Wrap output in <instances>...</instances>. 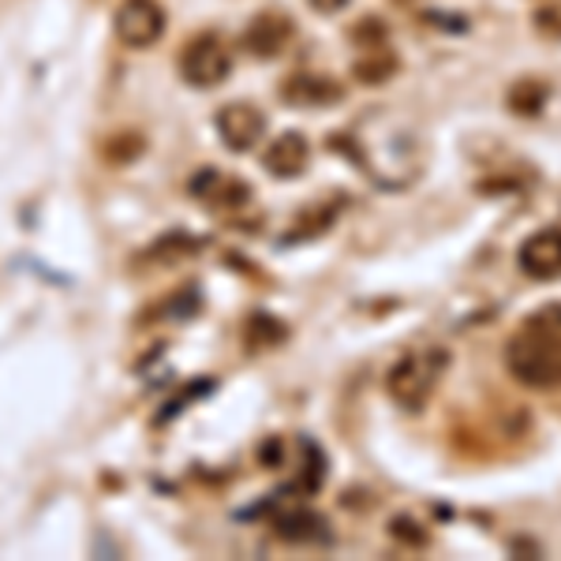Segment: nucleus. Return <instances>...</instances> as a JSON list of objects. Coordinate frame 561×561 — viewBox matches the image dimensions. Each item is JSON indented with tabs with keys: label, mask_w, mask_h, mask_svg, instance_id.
I'll list each match as a JSON object with an SVG mask.
<instances>
[{
	"label": "nucleus",
	"mask_w": 561,
	"mask_h": 561,
	"mask_svg": "<svg viewBox=\"0 0 561 561\" xmlns=\"http://www.w3.org/2000/svg\"><path fill=\"white\" fill-rule=\"evenodd\" d=\"M285 337H288L285 322H277L274 314L255 311V314L248 319V325H243V341H248V345L255 348V352H262V348H277Z\"/></svg>",
	"instance_id": "2eb2a0df"
},
{
	"label": "nucleus",
	"mask_w": 561,
	"mask_h": 561,
	"mask_svg": "<svg viewBox=\"0 0 561 561\" xmlns=\"http://www.w3.org/2000/svg\"><path fill=\"white\" fill-rule=\"evenodd\" d=\"M192 195L198 203L214 206V210H240V206L251 203V187L240 176L221 173V169H203L192 180Z\"/></svg>",
	"instance_id": "1a4fd4ad"
},
{
	"label": "nucleus",
	"mask_w": 561,
	"mask_h": 561,
	"mask_svg": "<svg viewBox=\"0 0 561 561\" xmlns=\"http://www.w3.org/2000/svg\"><path fill=\"white\" fill-rule=\"evenodd\" d=\"M505 367L528 389L561 386V304L531 311L505 345Z\"/></svg>",
	"instance_id": "f03ea898"
},
{
	"label": "nucleus",
	"mask_w": 561,
	"mask_h": 561,
	"mask_svg": "<svg viewBox=\"0 0 561 561\" xmlns=\"http://www.w3.org/2000/svg\"><path fill=\"white\" fill-rule=\"evenodd\" d=\"M274 531L285 542H330V524H325L322 513L307 510V505H293V510L277 513L274 517Z\"/></svg>",
	"instance_id": "f8f14e48"
},
{
	"label": "nucleus",
	"mask_w": 561,
	"mask_h": 561,
	"mask_svg": "<svg viewBox=\"0 0 561 561\" xmlns=\"http://www.w3.org/2000/svg\"><path fill=\"white\" fill-rule=\"evenodd\" d=\"M280 98L296 108H325L345 102V87L330 76H314V71H296L280 83Z\"/></svg>",
	"instance_id": "6e6552de"
},
{
	"label": "nucleus",
	"mask_w": 561,
	"mask_h": 561,
	"mask_svg": "<svg viewBox=\"0 0 561 561\" xmlns=\"http://www.w3.org/2000/svg\"><path fill=\"white\" fill-rule=\"evenodd\" d=\"M520 270L531 280H554L561 277V229H542L528 237L517 251Z\"/></svg>",
	"instance_id": "9d476101"
},
{
	"label": "nucleus",
	"mask_w": 561,
	"mask_h": 561,
	"mask_svg": "<svg viewBox=\"0 0 561 561\" xmlns=\"http://www.w3.org/2000/svg\"><path fill=\"white\" fill-rule=\"evenodd\" d=\"M307 161H311V142H307V135L285 131L270 142L262 165H266V173H274L277 180H296L307 173Z\"/></svg>",
	"instance_id": "9b49d317"
},
{
	"label": "nucleus",
	"mask_w": 561,
	"mask_h": 561,
	"mask_svg": "<svg viewBox=\"0 0 561 561\" xmlns=\"http://www.w3.org/2000/svg\"><path fill=\"white\" fill-rule=\"evenodd\" d=\"M147 150V139L142 135H135V131H121V135H108L105 139V161H113V165H128V161H135L139 153Z\"/></svg>",
	"instance_id": "dca6fc26"
},
{
	"label": "nucleus",
	"mask_w": 561,
	"mask_h": 561,
	"mask_svg": "<svg viewBox=\"0 0 561 561\" xmlns=\"http://www.w3.org/2000/svg\"><path fill=\"white\" fill-rule=\"evenodd\" d=\"M217 135L232 153H248L259 147V139L266 135V116L259 113L251 102H232L217 108Z\"/></svg>",
	"instance_id": "423d86ee"
},
{
	"label": "nucleus",
	"mask_w": 561,
	"mask_h": 561,
	"mask_svg": "<svg viewBox=\"0 0 561 561\" xmlns=\"http://www.w3.org/2000/svg\"><path fill=\"white\" fill-rule=\"evenodd\" d=\"M229 71H232V53L225 49V42L217 34H198L180 53V76L195 90L221 87L229 79Z\"/></svg>",
	"instance_id": "20e7f679"
},
{
	"label": "nucleus",
	"mask_w": 561,
	"mask_h": 561,
	"mask_svg": "<svg viewBox=\"0 0 561 561\" xmlns=\"http://www.w3.org/2000/svg\"><path fill=\"white\" fill-rule=\"evenodd\" d=\"M401 71V57H397L389 45H378V49H364L352 65V79L364 87H382Z\"/></svg>",
	"instance_id": "ddd939ff"
},
{
	"label": "nucleus",
	"mask_w": 561,
	"mask_h": 561,
	"mask_svg": "<svg viewBox=\"0 0 561 561\" xmlns=\"http://www.w3.org/2000/svg\"><path fill=\"white\" fill-rule=\"evenodd\" d=\"M389 536H393L397 542H404V547H427V531H423L420 520L412 517H397L393 524H389Z\"/></svg>",
	"instance_id": "a211bd4d"
},
{
	"label": "nucleus",
	"mask_w": 561,
	"mask_h": 561,
	"mask_svg": "<svg viewBox=\"0 0 561 561\" xmlns=\"http://www.w3.org/2000/svg\"><path fill=\"white\" fill-rule=\"evenodd\" d=\"M348 38L356 42L359 49H378V45H389V31L378 15H364V20L348 31Z\"/></svg>",
	"instance_id": "f3484780"
},
{
	"label": "nucleus",
	"mask_w": 561,
	"mask_h": 561,
	"mask_svg": "<svg viewBox=\"0 0 561 561\" xmlns=\"http://www.w3.org/2000/svg\"><path fill=\"white\" fill-rule=\"evenodd\" d=\"M165 34V8L158 0H124L116 12V38L131 49H150Z\"/></svg>",
	"instance_id": "39448f33"
},
{
	"label": "nucleus",
	"mask_w": 561,
	"mask_h": 561,
	"mask_svg": "<svg viewBox=\"0 0 561 561\" xmlns=\"http://www.w3.org/2000/svg\"><path fill=\"white\" fill-rule=\"evenodd\" d=\"M531 26H536L539 38H550V42H561V4H547L531 15Z\"/></svg>",
	"instance_id": "6ab92c4d"
},
{
	"label": "nucleus",
	"mask_w": 561,
	"mask_h": 561,
	"mask_svg": "<svg viewBox=\"0 0 561 561\" xmlns=\"http://www.w3.org/2000/svg\"><path fill=\"white\" fill-rule=\"evenodd\" d=\"M547 98H550V87L536 76H524L505 90V105L517 116H539L542 108H547Z\"/></svg>",
	"instance_id": "4468645a"
},
{
	"label": "nucleus",
	"mask_w": 561,
	"mask_h": 561,
	"mask_svg": "<svg viewBox=\"0 0 561 561\" xmlns=\"http://www.w3.org/2000/svg\"><path fill=\"white\" fill-rule=\"evenodd\" d=\"M513 550H517V554H531V558H539V547H536V542H524V539H517V542H513Z\"/></svg>",
	"instance_id": "4be33fe9"
},
{
	"label": "nucleus",
	"mask_w": 561,
	"mask_h": 561,
	"mask_svg": "<svg viewBox=\"0 0 561 561\" xmlns=\"http://www.w3.org/2000/svg\"><path fill=\"white\" fill-rule=\"evenodd\" d=\"M423 23H431V26H438V31H449V34H465L468 26V15H460V12H423Z\"/></svg>",
	"instance_id": "aec40b11"
},
{
	"label": "nucleus",
	"mask_w": 561,
	"mask_h": 561,
	"mask_svg": "<svg viewBox=\"0 0 561 561\" xmlns=\"http://www.w3.org/2000/svg\"><path fill=\"white\" fill-rule=\"evenodd\" d=\"M446 370H449V352L442 345L412 348L389 367L386 393L393 397L397 409L420 412V409H427V401L434 397V389H438Z\"/></svg>",
	"instance_id": "7ed1b4c3"
},
{
	"label": "nucleus",
	"mask_w": 561,
	"mask_h": 561,
	"mask_svg": "<svg viewBox=\"0 0 561 561\" xmlns=\"http://www.w3.org/2000/svg\"><path fill=\"white\" fill-rule=\"evenodd\" d=\"M293 34H296V26L285 12H259L248 31H243V45H248L251 57L274 60L288 49Z\"/></svg>",
	"instance_id": "0eeeda50"
},
{
	"label": "nucleus",
	"mask_w": 561,
	"mask_h": 561,
	"mask_svg": "<svg viewBox=\"0 0 561 561\" xmlns=\"http://www.w3.org/2000/svg\"><path fill=\"white\" fill-rule=\"evenodd\" d=\"M307 4L322 15H333V12H341V8H348V0H307Z\"/></svg>",
	"instance_id": "412c9836"
},
{
	"label": "nucleus",
	"mask_w": 561,
	"mask_h": 561,
	"mask_svg": "<svg viewBox=\"0 0 561 561\" xmlns=\"http://www.w3.org/2000/svg\"><path fill=\"white\" fill-rule=\"evenodd\" d=\"M337 147L364 169V176L382 192H404L423 176L427 165V142L409 121L393 116L389 108H370L345 135Z\"/></svg>",
	"instance_id": "f257e3e1"
}]
</instances>
